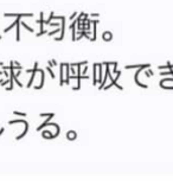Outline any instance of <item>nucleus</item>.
<instances>
[{"label": "nucleus", "mask_w": 173, "mask_h": 185, "mask_svg": "<svg viewBox=\"0 0 173 185\" xmlns=\"http://www.w3.org/2000/svg\"><path fill=\"white\" fill-rule=\"evenodd\" d=\"M53 19H61V20H62V24H61V26H62L61 36H59L58 38H56L57 42H61V41H63V38H64V35H65V17H63V15H55Z\"/></svg>", "instance_id": "obj_1"}, {"label": "nucleus", "mask_w": 173, "mask_h": 185, "mask_svg": "<svg viewBox=\"0 0 173 185\" xmlns=\"http://www.w3.org/2000/svg\"><path fill=\"white\" fill-rule=\"evenodd\" d=\"M17 122H23L25 125V131L23 132L20 135H18L17 138H15V140H20L23 136H25L26 134H27V131H29V124H27V121H25V120H11V121H9V125H13V124H17Z\"/></svg>", "instance_id": "obj_2"}, {"label": "nucleus", "mask_w": 173, "mask_h": 185, "mask_svg": "<svg viewBox=\"0 0 173 185\" xmlns=\"http://www.w3.org/2000/svg\"><path fill=\"white\" fill-rule=\"evenodd\" d=\"M5 17H33V13H4Z\"/></svg>", "instance_id": "obj_3"}, {"label": "nucleus", "mask_w": 173, "mask_h": 185, "mask_svg": "<svg viewBox=\"0 0 173 185\" xmlns=\"http://www.w3.org/2000/svg\"><path fill=\"white\" fill-rule=\"evenodd\" d=\"M109 71H110V70H109V64H107V65H106V77L103 78V79H102V82L100 83V87H98V89L101 90V89H103V88H104V84H106V81H107V77L109 76Z\"/></svg>", "instance_id": "obj_4"}, {"label": "nucleus", "mask_w": 173, "mask_h": 185, "mask_svg": "<svg viewBox=\"0 0 173 185\" xmlns=\"http://www.w3.org/2000/svg\"><path fill=\"white\" fill-rule=\"evenodd\" d=\"M15 23H17V24H15V27H17V33H15V35H17V36H15V39H17V42H19L20 41V30H19V27H20V17H17V20H15Z\"/></svg>", "instance_id": "obj_5"}, {"label": "nucleus", "mask_w": 173, "mask_h": 185, "mask_svg": "<svg viewBox=\"0 0 173 185\" xmlns=\"http://www.w3.org/2000/svg\"><path fill=\"white\" fill-rule=\"evenodd\" d=\"M39 72L42 74V82H41V84H39V85H36V87H35L36 90H37V89H42L43 85H44V82H45V72H44V70L41 69V70H39Z\"/></svg>", "instance_id": "obj_6"}, {"label": "nucleus", "mask_w": 173, "mask_h": 185, "mask_svg": "<svg viewBox=\"0 0 173 185\" xmlns=\"http://www.w3.org/2000/svg\"><path fill=\"white\" fill-rule=\"evenodd\" d=\"M112 38H113V35H112V32H109V31H106L102 33V39L106 42H109V41H112Z\"/></svg>", "instance_id": "obj_7"}, {"label": "nucleus", "mask_w": 173, "mask_h": 185, "mask_svg": "<svg viewBox=\"0 0 173 185\" xmlns=\"http://www.w3.org/2000/svg\"><path fill=\"white\" fill-rule=\"evenodd\" d=\"M96 68H97V63L94 64V68H92V85H95L96 83H98V81L96 79V74H97Z\"/></svg>", "instance_id": "obj_8"}, {"label": "nucleus", "mask_w": 173, "mask_h": 185, "mask_svg": "<svg viewBox=\"0 0 173 185\" xmlns=\"http://www.w3.org/2000/svg\"><path fill=\"white\" fill-rule=\"evenodd\" d=\"M76 138H77V134H76L75 131H69V132L67 133V139H68V140L73 141V140H75Z\"/></svg>", "instance_id": "obj_9"}, {"label": "nucleus", "mask_w": 173, "mask_h": 185, "mask_svg": "<svg viewBox=\"0 0 173 185\" xmlns=\"http://www.w3.org/2000/svg\"><path fill=\"white\" fill-rule=\"evenodd\" d=\"M64 67H65L64 63H62L61 64V71H59L61 72V82H59L61 85H63V84H64V82H65L64 81Z\"/></svg>", "instance_id": "obj_10"}, {"label": "nucleus", "mask_w": 173, "mask_h": 185, "mask_svg": "<svg viewBox=\"0 0 173 185\" xmlns=\"http://www.w3.org/2000/svg\"><path fill=\"white\" fill-rule=\"evenodd\" d=\"M53 17H55V15H53V12H51L50 15H49V18L46 19V20H44V24H45V25H50V23H51V20L53 19Z\"/></svg>", "instance_id": "obj_11"}, {"label": "nucleus", "mask_w": 173, "mask_h": 185, "mask_svg": "<svg viewBox=\"0 0 173 185\" xmlns=\"http://www.w3.org/2000/svg\"><path fill=\"white\" fill-rule=\"evenodd\" d=\"M52 134L50 133V131H44L43 132V138H46V139H51Z\"/></svg>", "instance_id": "obj_12"}, {"label": "nucleus", "mask_w": 173, "mask_h": 185, "mask_svg": "<svg viewBox=\"0 0 173 185\" xmlns=\"http://www.w3.org/2000/svg\"><path fill=\"white\" fill-rule=\"evenodd\" d=\"M20 23H21V25H23V26H24V27H25V29H26L27 31H30V32H35V30H33L32 27H30V26L27 25V24H26V23H24V21H20Z\"/></svg>", "instance_id": "obj_13"}, {"label": "nucleus", "mask_w": 173, "mask_h": 185, "mask_svg": "<svg viewBox=\"0 0 173 185\" xmlns=\"http://www.w3.org/2000/svg\"><path fill=\"white\" fill-rule=\"evenodd\" d=\"M35 76H36V71H33V72H32V76H31L30 82L27 83V88H30L31 85H32V83H33V79H35Z\"/></svg>", "instance_id": "obj_14"}, {"label": "nucleus", "mask_w": 173, "mask_h": 185, "mask_svg": "<svg viewBox=\"0 0 173 185\" xmlns=\"http://www.w3.org/2000/svg\"><path fill=\"white\" fill-rule=\"evenodd\" d=\"M46 70L49 71V74H50V76H51L52 78H55V77H56V76H55V72L52 71V69H51V67H50V65H48V67H46Z\"/></svg>", "instance_id": "obj_15"}, {"label": "nucleus", "mask_w": 173, "mask_h": 185, "mask_svg": "<svg viewBox=\"0 0 173 185\" xmlns=\"http://www.w3.org/2000/svg\"><path fill=\"white\" fill-rule=\"evenodd\" d=\"M13 79H14V81H15V83H17V84H18L19 87H23V83H21V82L19 81L17 76H14V75H13Z\"/></svg>", "instance_id": "obj_16"}, {"label": "nucleus", "mask_w": 173, "mask_h": 185, "mask_svg": "<svg viewBox=\"0 0 173 185\" xmlns=\"http://www.w3.org/2000/svg\"><path fill=\"white\" fill-rule=\"evenodd\" d=\"M13 114H14V115H19V116H26L25 113H20V112H17V110H14Z\"/></svg>", "instance_id": "obj_17"}, {"label": "nucleus", "mask_w": 173, "mask_h": 185, "mask_svg": "<svg viewBox=\"0 0 173 185\" xmlns=\"http://www.w3.org/2000/svg\"><path fill=\"white\" fill-rule=\"evenodd\" d=\"M50 26H52V27H59L61 26V24L59 23H50Z\"/></svg>", "instance_id": "obj_18"}, {"label": "nucleus", "mask_w": 173, "mask_h": 185, "mask_svg": "<svg viewBox=\"0 0 173 185\" xmlns=\"http://www.w3.org/2000/svg\"><path fill=\"white\" fill-rule=\"evenodd\" d=\"M58 31H59V29H58V27H56V30H53V31H51V32H50V33H49V36H53L55 33H57Z\"/></svg>", "instance_id": "obj_19"}, {"label": "nucleus", "mask_w": 173, "mask_h": 185, "mask_svg": "<svg viewBox=\"0 0 173 185\" xmlns=\"http://www.w3.org/2000/svg\"><path fill=\"white\" fill-rule=\"evenodd\" d=\"M50 115H55V114H53V113H46V114H45V113H42V114H41V116H42V118H45V116H50Z\"/></svg>", "instance_id": "obj_20"}, {"label": "nucleus", "mask_w": 173, "mask_h": 185, "mask_svg": "<svg viewBox=\"0 0 173 185\" xmlns=\"http://www.w3.org/2000/svg\"><path fill=\"white\" fill-rule=\"evenodd\" d=\"M21 75V70H18L17 72H14V76H17V77H19Z\"/></svg>", "instance_id": "obj_21"}, {"label": "nucleus", "mask_w": 173, "mask_h": 185, "mask_svg": "<svg viewBox=\"0 0 173 185\" xmlns=\"http://www.w3.org/2000/svg\"><path fill=\"white\" fill-rule=\"evenodd\" d=\"M4 75L6 76V78H9V77H10V72H7L6 70H4Z\"/></svg>", "instance_id": "obj_22"}, {"label": "nucleus", "mask_w": 173, "mask_h": 185, "mask_svg": "<svg viewBox=\"0 0 173 185\" xmlns=\"http://www.w3.org/2000/svg\"><path fill=\"white\" fill-rule=\"evenodd\" d=\"M91 15V17L94 18V17H95V18H97V17H100V14L98 13H92V14H90Z\"/></svg>", "instance_id": "obj_23"}, {"label": "nucleus", "mask_w": 173, "mask_h": 185, "mask_svg": "<svg viewBox=\"0 0 173 185\" xmlns=\"http://www.w3.org/2000/svg\"><path fill=\"white\" fill-rule=\"evenodd\" d=\"M76 15H77V12H75V13H73L71 15H70V19H74V18L76 17Z\"/></svg>", "instance_id": "obj_24"}, {"label": "nucleus", "mask_w": 173, "mask_h": 185, "mask_svg": "<svg viewBox=\"0 0 173 185\" xmlns=\"http://www.w3.org/2000/svg\"><path fill=\"white\" fill-rule=\"evenodd\" d=\"M86 71H88V67H85V68H84V70L82 71V74L84 75V74H85V72H86Z\"/></svg>", "instance_id": "obj_25"}, {"label": "nucleus", "mask_w": 173, "mask_h": 185, "mask_svg": "<svg viewBox=\"0 0 173 185\" xmlns=\"http://www.w3.org/2000/svg\"><path fill=\"white\" fill-rule=\"evenodd\" d=\"M48 63H49V65H50V67H55V64L52 63V61H49Z\"/></svg>", "instance_id": "obj_26"}, {"label": "nucleus", "mask_w": 173, "mask_h": 185, "mask_svg": "<svg viewBox=\"0 0 173 185\" xmlns=\"http://www.w3.org/2000/svg\"><path fill=\"white\" fill-rule=\"evenodd\" d=\"M51 61H52V63H53V64H55V65H57V64H58V63H57V62H56V59H51Z\"/></svg>", "instance_id": "obj_27"}]
</instances>
